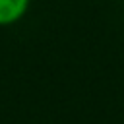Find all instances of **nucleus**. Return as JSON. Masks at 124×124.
<instances>
[{
    "instance_id": "f257e3e1",
    "label": "nucleus",
    "mask_w": 124,
    "mask_h": 124,
    "mask_svg": "<svg viewBox=\"0 0 124 124\" xmlns=\"http://www.w3.org/2000/svg\"><path fill=\"white\" fill-rule=\"evenodd\" d=\"M29 8V0H0V27L19 21Z\"/></svg>"
}]
</instances>
